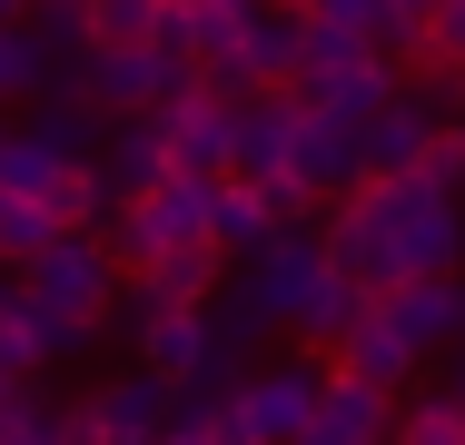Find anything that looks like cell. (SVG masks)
Segmentation results:
<instances>
[{
	"label": "cell",
	"instance_id": "6da1fadb",
	"mask_svg": "<svg viewBox=\"0 0 465 445\" xmlns=\"http://www.w3.org/2000/svg\"><path fill=\"white\" fill-rule=\"evenodd\" d=\"M327 258L367 297H396L406 277H465V198L436 178H367L327 218Z\"/></svg>",
	"mask_w": 465,
	"mask_h": 445
},
{
	"label": "cell",
	"instance_id": "7a4b0ae2",
	"mask_svg": "<svg viewBox=\"0 0 465 445\" xmlns=\"http://www.w3.org/2000/svg\"><path fill=\"white\" fill-rule=\"evenodd\" d=\"M238 287L268 307V327H297L307 347H337V337H347V327L376 307L367 287L327 258V238H317V228H278L258 258L238 267Z\"/></svg>",
	"mask_w": 465,
	"mask_h": 445
},
{
	"label": "cell",
	"instance_id": "3957f363",
	"mask_svg": "<svg viewBox=\"0 0 465 445\" xmlns=\"http://www.w3.org/2000/svg\"><path fill=\"white\" fill-rule=\"evenodd\" d=\"M119 277L129 267L109 258V238H60L50 258L20 267V287H30V307H40V337H50V356L90 347L99 327H109V307H119Z\"/></svg>",
	"mask_w": 465,
	"mask_h": 445
},
{
	"label": "cell",
	"instance_id": "277c9868",
	"mask_svg": "<svg viewBox=\"0 0 465 445\" xmlns=\"http://www.w3.org/2000/svg\"><path fill=\"white\" fill-rule=\"evenodd\" d=\"M327 396V366L317 356H287V366H248L218 406V445H297L307 416Z\"/></svg>",
	"mask_w": 465,
	"mask_h": 445
},
{
	"label": "cell",
	"instance_id": "5b68a950",
	"mask_svg": "<svg viewBox=\"0 0 465 445\" xmlns=\"http://www.w3.org/2000/svg\"><path fill=\"white\" fill-rule=\"evenodd\" d=\"M208 198H218V178H159V188H139V198H119L109 208V258L119 267H149V258H169V248H198L208 238Z\"/></svg>",
	"mask_w": 465,
	"mask_h": 445
},
{
	"label": "cell",
	"instance_id": "8992f818",
	"mask_svg": "<svg viewBox=\"0 0 465 445\" xmlns=\"http://www.w3.org/2000/svg\"><path fill=\"white\" fill-rule=\"evenodd\" d=\"M307 188L297 178H218V198H208V248L218 258H258L278 228H307Z\"/></svg>",
	"mask_w": 465,
	"mask_h": 445
},
{
	"label": "cell",
	"instance_id": "52a82bcc",
	"mask_svg": "<svg viewBox=\"0 0 465 445\" xmlns=\"http://www.w3.org/2000/svg\"><path fill=\"white\" fill-rule=\"evenodd\" d=\"M80 80H90V99L109 119H139V109L188 99V89H198V60H179V50H90Z\"/></svg>",
	"mask_w": 465,
	"mask_h": 445
},
{
	"label": "cell",
	"instance_id": "ba28073f",
	"mask_svg": "<svg viewBox=\"0 0 465 445\" xmlns=\"http://www.w3.org/2000/svg\"><path fill=\"white\" fill-rule=\"evenodd\" d=\"M159 129H169V169H179V178H228V169H238V99L188 89V99L159 109Z\"/></svg>",
	"mask_w": 465,
	"mask_h": 445
},
{
	"label": "cell",
	"instance_id": "9c48e42d",
	"mask_svg": "<svg viewBox=\"0 0 465 445\" xmlns=\"http://www.w3.org/2000/svg\"><path fill=\"white\" fill-rule=\"evenodd\" d=\"M287 178H297L307 198H357V188H367L357 119H327V109H307V119H297V149H287Z\"/></svg>",
	"mask_w": 465,
	"mask_h": 445
},
{
	"label": "cell",
	"instance_id": "30bf717a",
	"mask_svg": "<svg viewBox=\"0 0 465 445\" xmlns=\"http://www.w3.org/2000/svg\"><path fill=\"white\" fill-rule=\"evenodd\" d=\"M297 445H396V396L327 366V396H317V416H307Z\"/></svg>",
	"mask_w": 465,
	"mask_h": 445
},
{
	"label": "cell",
	"instance_id": "8fae6325",
	"mask_svg": "<svg viewBox=\"0 0 465 445\" xmlns=\"http://www.w3.org/2000/svg\"><path fill=\"white\" fill-rule=\"evenodd\" d=\"M169 406H179V386H169V376H149V366H119V376L90 396L99 445H159V436H169Z\"/></svg>",
	"mask_w": 465,
	"mask_h": 445
},
{
	"label": "cell",
	"instance_id": "7c38bea8",
	"mask_svg": "<svg viewBox=\"0 0 465 445\" xmlns=\"http://www.w3.org/2000/svg\"><path fill=\"white\" fill-rule=\"evenodd\" d=\"M297 89H248L238 99V169L228 178H287V149H297Z\"/></svg>",
	"mask_w": 465,
	"mask_h": 445
},
{
	"label": "cell",
	"instance_id": "4fadbf2b",
	"mask_svg": "<svg viewBox=\"0 0 465 445\" xmlns=\"http://www.w3.org/2000/svg\"><path fill=\"white\" fill-rule=\"evenodd\" d=\"M327 366H337V376H367V386H386V396H396V386H406L426 356H416V337H406L386 307H367V317H357V327L327 347Z\"/></svg>",
	"mask_w": 465,
	"mask_h": 445
},
{
	"label": "cell",
	"instance_id": "5bb4252c",
	"mask_svg": "<svg viewBox=\"0 0 465 445\" xmlns=\"http://www.w3.org/2000/svg\"><path fill=\"white\" fill-rule=\"evenodd\" d=\"M396 60H347V70H307V80H297V109H327V119H357V129H367L376 109H386V99H396Z\"/></svg>",
	"mask_w": 465,
	"mask_h": 445
},
{
	"label": "cell",
	"instance_id": "9a60e30c",
	"mask_svg": "<svg viewBox=\"0 0 465 445\" xmlns=\"http://www.w3.org/2000/svg\"><path fill=\"white\" fill-rule=\"evenodd\" d=\"M406 337H416V356H436V347H465V277H406L396 297H376Z\"/></svg>",
	"mask_w": 465,
	"mask_h": 445
},
{
	"label": "cell",
	"instance_id": "2e32d148",
	"mask_svg": "<svg viewBox=\"0 0 465 445\" xmlns=\"http://www.w3.org/2000/svg\"><path fill=\"white\" fill-rule=\"evenodd\" d=\"M238 70H248V89H297V70H307V10L268 0L248 20V40H238Z\"/></svg>",
	"mask_w": 465,
	"mask_h": 445
},
{
	"label": "cell",
	"instance_id": "e0dca14e",
	"mask_svg": "<svg viewBox=\"0 0 465 445\" xmlns=\"http://www.w3.org/2000/svg\"><path fill=\"white\" fill-rule=\"evenodd\" d=\"M99 178H109L119 198H139V188H159V178H169V129H159V109L109 119V139H99Z\"/></svg>",
	"mask_w": 465,
	"mask_h": 445
},
{
	"label": "cell",
	"instance_id": "ac0fdd59",
	"mask_svg": "<svg viewBox=\"0 0 465 445\" xmlns=\"http://www.w3.org/2000/svg\"><path fill=\"white\" fill-rule=\"evenodd\" d=\"M129 347H139V366H149V376L198 386V376H208V317H198V307H169V317H149Z\"/></svg>",
	"mask_w": 465,
	"mask_h": 445
},
{
	"label": "cell",
	"instance_id": "d6986e66",
	"mask_svg": "<svg viewBox=\"0 0 465 445\" xmlns=\"http://www.w3.org/2000/svg\"><path fill=\"white\" fill-rule=\"evenodd\" d=\"M20 30L40 40L50 80H80V70H90V50H99V30H90V0H30V20H20Z\"/></svg>",
	"mask_w": 465,
	"mask_h": 445
},
{
	"label": "cell",
	"instance_id": "ffe728a7",
	"mask_svg": "<svg viewBox=\"0 0 465 445\" xmlns=\"http://www.w3.org/2000/svg\"><path fill=\"white\" fill-rule=\"evenodd\" d=\"M218 248H208V238H198V248H169V258H149V267H129V277H139V287H149V297H159V307H208V297H218Z\"/></svg>",
	"mask_w": 465,
	"mask_h": 445
},
{
	"label": "cell",
	"instance_id": "44dd1931",
	"mask_svg": "<svg viewBox=\"0 0 465 445\" xmlns=\"http://www.w3.org/2000/svg\"><path fill=\"white\" fill-rule=\"evenodd\" d=\"M60 169H70V159H60L30 119H20V129H0V198H50Z\"/></svg>",
	"mask_w": 465,
	"mask_h": 445
},
{
	"label": "cell",
	"instance_id": "7402d4cb",
	"mask_svg": "<svg viewBox=\"0 0 465 445\" xmlns=\"http://www.w3.org/2000/svg\"><path fill=\"white\" fill-rule=\"evenodd\" d=\"M109 208H119V188L99 178V159H90V169H60V188H50V218H60L70 238H99V228H109Z\"/></svg>",
	"mask_w": 465,
	"mask_h": 445
},
{
	"label": "cell",
	"instance_id": "603a6c76",
	"mask_svg": "<svg viewBox=\"0 0 465 445\" xmlns=\"http://www.w3.org/2000/svg\"><path fill=\"white\" fill-rule=\"evenodd\" d=\"M70 228L50 218V198H0V267H30V258H50Z\"/></svg>",
	"mask_w": 465,
	"mask_h": 445
},
{
	"label": "cell",
	"instance_id": "cb8c5ba5",
	"mask_svg": "<svg viewBox=\"0 0 465 445\" xmlns=\"http://www.w3.org/2000/svg\"><path fill=\"white\" fill-rule=\"evenodd\" d=\"M0 366H10V376L50 366V337H40V307H30V287H10V267H0Z\"/></svg>",
	"mask_w": 465,
	"mask_h": 445
},
{
	"label": "cell",
	"instance_id": "d4e9b609",
	"mask_svg": "<svg viewBox=\"0 0 465 445\" xmlns=\"http://www.w3.org/2000/svg\"><path fill=\"white\" fill-rule=\"evenodd\" d=\"M50 99V60L30 30H0V109H40Z\"/></svg>",
	"mask_w": 465,
	"mask_h": 445
},
{
	"label": "cell",
	"instance_id": "484cf974",
	"mask_svg": "<svg viewBox=\"0 0 465 445\" xmlns=\"http://www.w3.org/2000/svg\"><path fill=\"white\" fill-rule=\"evenodd\" d=\"M159 20H169V0H90L99 50H149V40H159Z\"/></svg>",
	"mask_w": 465,
	"mask_h": 445
},
{
	"label": "cell",
	"instance_id": "4316f807",
	"mask_svg": "<svg viewBox=\"0 0 465 445\" xmlns=\"http://www.w3.org/2000/svg\"><path fill=\"white\" fill-rule=\"evenodd\" d=\"M396 445H465V406L436 386V396H416V406H396Z\"/></svg>",
	"mask_w": 465,
	"mask_h": 445
},
{
	"label": "cell",
	"instance_id": "83f0119b",
	"mask_svg": "<svg viewBox=\"0 0 465 445\" xmlns=\"http://www.w3.org/2000/svg\"><path fill=\"white\" fill-rule=\"evenodd\" d=\"M416 70H456L465 80V0H446V10L426 20V60H416Z\"/></svg>",
	"mask_w": 465,
	"mask_h": 445
},
{
	"label": "cell",
	"instance_id": "f1b7e54d",
	"mask_svg": "<svg viewBox=\"0 0 465 445\" xmlns=\"http://www.w3.org/2000/svg\"><path fill=\"white\" fill-rule=\"evenodd\" d=\"M0 445H60V406L30 386V396H20V416H0Z\"/></svg>",
	"mask_w": 465,
	"mask_h": 445
},
{
	"label": "cell",
	"instance_id": "f546056e",
	"mask_svg": "<svg viewBox=\"0 0 465 445\" xmlns=\"http://www.w3.org/2000/svg\"><path fill=\"white\" fill-rule=\"evenodd\" d=\"M416 178H436V188H456V198H465V119H446V129L426 139V169H416Z\"/></svg>",
	"mask_w": 465,
	"mask_h": 445
},
{
	"label": "cell",
	"instance_id": "4dcf8cb0",
	"mask_svg": "<svg viewBox=\"0 0 465 445\" xmlns=\"http://www.w3.org/2000/svg\"><path fill=\"white\" fill-rule=\"evenodd\" d=\"M20 396H30V376H10V366H0V416H20Z\"/></svg>",
	"mask_w": 465,
	"mask_h": 445
},
{
	"label": "cell",
	"instance_id": "1f68e13d",
	"mask_svg": "<svg viewBox=\"0 0 465 445\" xmlns=\"http://www.w3.org/2000/svg\"><path fill=\"white\" fill-rule=\"evenodd\" d=\"M446 396H456V406H465V347H456V366H446Z\"/></svg>",
	"mask_w": 465,
	"mask_h": 445
},
{
	"label": "cell",
	"instance_id": "d6a6232c",
	"mask_svg": "<svg viewBox=\"0 0 465 445\" xmlns=\"http://www.w3.org/2000/svg\"><path fill=\"white\" fill-rule=\"evenodd\" d=\"M159 445H218V436H198V426H169V436H159Z\"/></svg>",
	"mask_w": 465,
	"mask_h": 445
},
{
	"label": "cell",
	"instance_id": "836d02e7",
	"mask_svg": "<svg viewBox=\"0 0 465 445\" xmlns=\"http://www.w3.org/2000/svg\"><path fill=\"white\" fill-rule=\"evenodd\" d=\"M20 20H30V0H0V30H20Z\"/></svg>",
	"mask_w": 465,
	"mask_h": 445
},
{
	"label": "cell",
	"instance_id": "e575fe53",
	"mask_svg": "<svg viewBox=\"0 0 465 445\" xmlns=\"http://www.w3.org/2000/svg\"><path fill=\"white\" fill-rule=\"evenodd\" d=\"M396 10H416V20H436V10H446V0H396Z\"/></svg>",
	"mask_w": 465,
	"mask_h": 445
},
{
	"label": "cell",
	"instance_id": "d590c367",
	"mask_svg": "<svg viewBox=\"0 0 465 445\" xmlns=\"http://www.w3.org/2000/svg\"><path fill=\"white\" fill-rule=\"evenodd\" d=\"M287 10H307V0H287Z\"/></svg>",
	"mask_w": 465,
	"mask_h": 445
},
{
	"label": "cell",
	"instance_id": "8d00e7d4",
	"mask_svg": "<svg viewBox=\"0 0 465 445\" xmlns=\"http://www.w3.org/2000/svg\"><path fill=\"white\" fill-rule=\"evenodd\" d=\"M456 119H465V99H456Z\"/></svg>",
	"mask_w": 465,
	"mask_h": 445
}]
</instances>
